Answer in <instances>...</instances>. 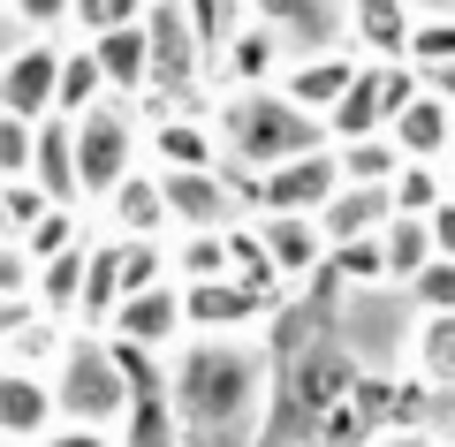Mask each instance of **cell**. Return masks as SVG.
<instances>
[{"mask_svg":"<svg viewBox=\"0 0 455 447\" xmlns=\"http://www.w3.org/2000/svg\"><path fill=\"white\" fill-rule=\"evenodd\" d=\"M205 122H212V137H220V167L228 175H251V182L274 175V167H289V160L326 152V129L304 122L281 92H228Z\"/></svg>","mask_w":455,"mask_h":447,"instance_id":"cell-1","label":"cell"},{"mask_svg":"<svg viewBox=\"0 0 455 447\" xmlns=\"http://www.w3.org/2000/svg\"><path fill=\"white\" fill-rule=\"evenodd\" d=\"M160 387H167L175 425H243V417L259 410L266 364L243 341H182L175 371H167Z\"/></svg>","mask_w":455,"mask_h":447,"instance_id":"cell-2","label":"cell"},{"mask_svg":"<svg viewBox=\"0 0 455 447\" xmlns=\"http://www.w3.org/2000/svg\"><path fill=\"white\" fill-rule=\"evenodd\" d=\"M46 387H53V425H76V432H114L137 402L114 349H107V334H68Z\"/></svg>","mask_w":455,"mask_h":447,"instance_id":"cell-3","label":"cell"},{"mask_svg":"<svg viewBox=\"0 0 455 447\" xmlns=\"http://www.w3.org/2000/svg\"><path fill=\"white\" fill-rule=\"evenodd\" d=\"M68 144H76V182L84 197H107L137 175L145 160V114L122 107V99H99L84 122H68Z\"/></svg>","mask_w":455,"mask_h":447,"instance_id":"cell-4","label":"cell"},{"mask_svg":"<svg viewBox=\"0 0 455 447\" xmlns=\"http://www.w3.org/2000/svg\"><path fill=\"white\" fill-rule=\"evenodd\" d=\"M212 53L197 46L190 8H145V92L167 99V107H197V84H205Z\"/></svg>","mask_w":455,"mask_h":447,"instance_id":"cell-5","label":"cell"},{"mask_svg":"<svg viewBox=\"0 0 455 447\" xmlns=\"http://www.w3.org/2000/svg\"><path fill=\"white\" fill-rule=\"evenodd\" d=\"M212 68H220L228 92H274L281 68H289V46H281V31L259 16V8H243V16H235V31L212 46Z\"/></svg>","mask_w":455,"mask_h":447,"instance_id":"cell-6","label":"cell"},{"mask_svg":"<svg viewBox=\"0 0 455 447\" xmlns=\"http://www.w3.org/2000/svg\"><path fill=\"white\" fill-rule=\"evenodd\" d=\"M145 152L152 175H212L220 167V137H212L205 107H160L145 122Z\"/></svg>","mask_w":455,"mask_h":447,"instance_id":"cell-7","label":"cell"},{"mask_svg":"<svg viewBox=\"0 0 455 447\" xmlns=\"http://www.w3.org/2000/svg\"><path fill=\"white\" fill-rule=\"evenodd\" d=\"M334 190H341L334 152H311V160H289V167H274V175H259L251 212H259V220H311Z\"/></svg>","mask_w":455,"mask_h":447,"instance_id":"cell-8","label":"cell"},{"mask_svg":"<svg viewBox=\"0 0 455 447\" xmlns=\"http://www.w3.org/2000/svg\"><path fill=\"white\" fill-rule=\"evenodd\" d=\"M53 76H61V46L53 38H23L0 61V114L8 122H53Z\"/></svg>","mask_w":455,"mask_h":447,"instance_id":"cell-9","label":"cell"},{"mask_svg":"<svg viewBox=\"0 0 455 447\" xmlns=\"http://www.w3.org/2000/svg\"><path fill=\"white\" fill-rule=\"evenodd\" d=\"M107 341H122V349H137V356L182 349V288L160 281V288H145V296H122L114 319H107Z\"/></svg>","mask_w":455,"mask_h":447,"instance_id":"cell-10","label":"cell"},{"mask_svg":"<svg viewBox=\"0 0 455 447\" xmlns=\"http://www.w3.org/2000/svg\"><path fill=\"white\" fill-rule=\"evenodd\" d=\"M266 319V304L251 296V288L235 281H205V288H182V341H243L251 326Z\"/></svg>","mask_w":455,"mask_h":447,"instance_id":"cell-11","label":"cell"},{"mask_svg":"<svg viewBox=\"0 0 455 447\" xmlns=\"http://www.w3.org/2000/svg\"><path fill=\"white\" fill-rule=\"evenodd\" d=\"M349 84H357V61L326 46V53H296V61L281 68V84H274V92L289 99V107L304 114V122H319V129H326V114L341 107V92H349Z\"/></svg>","mask_w":455,"mask_h":447,"instance_id":"cell-12","label":"cell"},{"mask_svg":"<svg viewBox=\"0 0 455 447\" xmlns=\"http://www.w3.org/2000/svg\"><path fill=\"white\" fill-rule=\"evenodd\" d=\"M387 144H395V160H403V167H440V160L455 152V114L440 107L433 92H418V99L387 122Z\"/></svg>","mask_w":455,"mask_h":447,"instance_id":"cell-13","label":"cell"},{"mask_svg":"<svg viewBox=\"0 0 455 447\" xmlns=\"http://www.w3.org/2000/svg\"><path fill=\"white\" fill-rule=\"evenodd\" d=\"M53 432V387L38 371L0 364V447H38Z\"/></svg>","mask_w":455,"mask_h":447,"instance_id":"cell-14","label":"cell"},{"mask_svg":"<svg viewBox=\"0 0 455 447\" xmlns=\"http://www.w3.org/2000/svg\"><path fill=\"white\" fill-rule=\"evenodd\" d=\"M410 23H418V8H403V0H364V8H341V31L372 53L364 68L410 61Z\"/></svg>","mask_w":455,"mask_h":447,"instance_id":"cell-15","label":"cell"},{"mask_svg":"<svg viewBox=\"0 0 455 447\" xmlns=\"http://www.w3.org/2000/svg\"><path fill=\"white\" fill-rule=\"evenodd\" d=\"M31 182H38V197H46V205H61V212H76V205H84L68 122H38V129H31Z\"/></svg>","mask_w":455,"mask_h":447,"instance_id":"cell-16","label":"cell"},{"mask_svg":"<svg viewBox=\"0 0 455 447\" xmlns=\"http://www.w3.org/2000/svg\"><path fill=\"white\" fill-rule=\"evenodd\" d=\"M99 61V84H107V99H122V107H137L145 99V16L130 23V31H107V38H84Z\"/></svg>","mask_w":455,"mask_h":447,"instance_id":"cell-17","label":"cell"},{"mask_svg":"<svg viewBox=\"0 0 455 447\" xmlns=\"http://www.w3.org/2000/svg\"><path fill=\"white\" fill-rule=\"evenodd\" d=\"M107 220H114V243H160V235H167L160 175H152V167H137L122 190H107Z\"/></svg>","mask_w":455,"mask_h":447,"instance_id":"cell-18","label":"cell"},{"mask_svg":"<svg viewBox=\"0 0 455 447\" xmlns=\"http://www.w3.org/2000/svg\"><path fill=\"white\" fill-rule=\"evenodd\" d=\"M311 227H319L326 251H341V243H372L379 227H387V190H334L319 212H311Z\"/></svg>","mask_w":455,"mask_h":447,"instance_id":"cell-19","label":"cell"},{"mask_svg":"<svg viewBox=\"0 0 455 447\" xmlns=\"http://www.w3.org/2000/svg\"><path fill=\"white\" fill-rule=\"evenodd\" d=\"M251 235H259L266 266L281 273V288H289V281H311V273L326 266V243H319V227H311V220H259Z\"/></svg>","mask_w":455,"mask_h":447,"instance_id":"cell-20","label":"cell"},{"mask_svg":"<svg viewBox=\"0 0 455 447\" xmlns=\"http://www.w3.org/2000/svg\"><path fill=\"white\" fill-rule=\"evenodd\" d=\"M425 266H433V227L425 220H387L379 227V273H387L395 288H410Z\"/></svg>","mask_w":455,"mask_h":447,"instance_id":"cell-21","label":"cell"},{"mask_svg":"<svg viewBox=\"0 0 455 447\" xmlns=\"http://www.w3.org/2000/svg\"><path fill=\"white\" fill-rule=\"evenodd\" d=\"M99 99H107V84H99L92 46H68L61 53V76H53V122H84Z\"/></svg>","mask_w":455,"mask_h":447,"instance_id":"cell-22","label":"cell"},{"mask_svg":"<svg viewBox=\"0 0 455 447\" xmlns=\"http://www.w3.org/2000/svg\"><path fill=\"white\" fill-rule=\"evenodd\" d=\"M410 371H418L433 395H455V319H418V334H410Z\"/></svg>","mask_w":455,"mask_h":447,"instance_id":"cell-23","label":"cell"},{"mask_svg":"<svg viewBox=\"0 0 455 447\" xmlns=\"http://www.w3.org/2000/svg\"><path fill=\"white\" fill-rule=\"evenodd\" d=\"M334 152V175H341V190H387L395 182V144L387 137H364V144H326Z\"/></svg>","mask_w":455,"mask_h":447,"instance_id":"cell-24","label":"cell"},{"mask_svg":"<svg viewBox=\"0 0 455 447\" xmlns=\"http://www.w3.org/2000/svg\"><path fill=\"white\" fill-rule=\"evenodd\" d=\"M440 205H448V175H440V167H395L387 220H433Z\"/></svg>","mask_w":455,"mask_h":447,"instance_id":"cell-25","label":"cell"},{"mask_svg":"<svg viewBox=\"0 0 455 447\" xmlns=\"http://www.w3.org/2000/svg\"><path fill=\"white\" fill-rule=\"evenodd\" d=\"M175 440H182V425H175V410H167V387L160 395H137L130 417L114 425V447H175Z\"/></svg>","mask_w":455,"mask_h":447,"instance_id":"cell-26","label":"cell"},{"mask_svg":"<svg viewBox=\"0 0 455 447\" xmlns=\"http://www.w3.org/2000/svg\"><path fill=\"white\" fill-rule=\"evenodd\" d=\"M167 281H175V288L228 281V235H182L175 258H167Z\"/></svg>","mask_w":455,"mask_h":447,"instance_id":"cell-27","label":"cell"},{"mask_svg":"<svg viewBox=\"0 0 455 447\" xmlns=\"http://www.w3.org/2000/svg\"><path fill=\"white\" fill-rule=\"evenodd\" d=\"M114 281H122V296L160 288L167 281V251H160V243H114Z\"/></svg>","mask_w":455,"mask_h":447,"instance_id":"cell-28","label":"cell"},{"mask_svg":"<svg viewBox=\"0 0 455 447\" xmlns=\"http://www.w3.org/2000/svg\"><path fill=\"white\" fill-rule=\"evenodd\" d=\"M455 61V16H418L410 23V68H448Z\"/></svg>","mask_w":455,"mask_h":447,"instance_id":"cell-29","label":"cell"},{"mask_svg":"<svg viewBox=\"0 0 455 447\" xmlns=\"http://www.w3.org/2000/svg\"><path fill=\"white\" fill-rule=\"evenodd\" d=\"M410 304H418V319H455V266L448 258H433V266L410 281Z\"/></svg>","mask_w":455,"mask_h":447,"instance_id":"cell-30","label":"cell"},{"mask_svg":"<svg viewBox=\"0 0 455 447\" xmlns=\"http://www.w3.org/2000/svg\"><path fill=\"white\" fill-rule=\"evenodd\" d=\"M145 16L137 0H68V23H76L84 38H107V31H130V23Z\"/></svg>","mask_w":455,"mask_h":447,"instance_id":"cell-31","label":"cell"},{"mask_svg":"<svg viewBox=\"0 0 455 447\" xmlns=\"http://www.w3.org/2000/svg\"><path fill=\"white\" fill-rule=\"evenodd\" d=\"M61 251H76V212H61V205H53L46 220H38L31 235H23V258H31V266H46V258H61Z\"/></svg>","mask_w":455,"mask_h":447,"instance_id":"cell-32","label":"cell"},{"mask_svg":"<svg viewBox=\"0 0 455 447\" xmlns=\"http://www.w3.org/2000/svg\"><path fill=\"white\" fill-rule=\"evenodd\" d=\"M8 182H31V122H8L0 114V190Z\"/></svg>","mask_w":455,"mask_h":447,"instance_id":"cell-33","label":"cell"},{"mask_svg":"<svg viewBox=\"0 0 455 447\" xmlns=\"http://www.w3.org/2000/svg\"><path fill=\"white\" fill-rule=\"evenodd\" d=\"M326 266H334L341 273V281H387V273H379V235L372 243H341V251H326Z\"/></svg>","mask_w":455,"mask_h":447,"instance_id":"cell-34","label":"cell"},{"mask_svg":"<svg viewBox=\"0 0 455 447\" xmlns=\"http://www.w3.org/2000/svg\"><path fill=\"white\" fill-rule=\"evenodd\" d=\"M31 281L38 266L23 258V243H0V304H31Z\"/></svg>","mask_w":455,"mask_h":447,"instance_id":"cell-35","label":"cell"},{"mask_svg":"<svg viewBox=\"0 0 455 447\" xmlns=\"http://www.w3.org/2000/svg\"><path fill=\"white\" fill-rule=\"evenodd\" d=\"M425 227H433V258H448V266H455V197H448V205H440Z\"/></svg>","mask_w":455,"mask_h":447,"instance_id":"cell-36","label":"cell"},{"mask_svg":"<svg viewBox=\"0 0 455 447\" xmlns=\"http://www.w3.org/2000/svg\"><path fill=\"white\" fill-rule=\"evenodd\" d=\"M38 447H114V432H76V425H53Z\"/></svg>","mask_w":455,"mask_h":447,"instance_id":"cell-37","label":"cell"},{"mask_svg":"<svg viewBox=\"0 0 455 447\" xmlns=\"http://www.w3.org/2000/svg\"><path fill=\"white\" fill-rule=\"evenodd\" d=\"M418 84H425V92H433V99H440V107H448V114H455V61H448V68H425V76H418Z\"/></svg>","mask_w":455,"mask_h":447,"instance_id":"cell-38","label":"cell"},{"mask_svg":"<svg viewBox=\"0 0 455 447\" xmlns=\"http://www.w3.org/2000/svg\"><path fill=\"white\" fill-rule=\"evenodd\" d=\"M23 319H31V304H0V349H8V334H16Z\"/></svg>","mask_w":455,"mask_h":447,"instance_id":"cell-39","label":"cell"},{"mask_svg":"<svg viewBox=\"0 0 455 447\" xmlns=\"http://www.w3.org/2000/svg\"><path fill=\"white\" fill-rule=\"evenodd\" d=\"M23 46V31H16V16H8V8H0V61H8V53Z\"/></svg>","mask_w":455,"mask_h":447,"instance_id":"cell-40","label":"cell"},{"mask_svg":"<svg viewBox=\"0 0 455 447\" xmlns=\"http://www.w3.org/2000/svg\"><path fill=\"white\" fill-rule=\"evenodd\" d=\"M372 447H440V440H425V432H387V440H372Z\"/></svg>","mask_w":455,"mask_h":447,"instance_id":"cell-41","label":"cell"},{"mask_svg":"<svg viewBox=\"0 0 455 447\" xmlns=\"http://www.w3.org/2000/svg\"><path fill=\"white\" fill-rule=\"evenodd\" d=\"M448 197H455V175H448Z\"/></svg>","mask_w":455,"mask_h":447,"instance_id":"cell-42","label":"cell"}]
</instances>
